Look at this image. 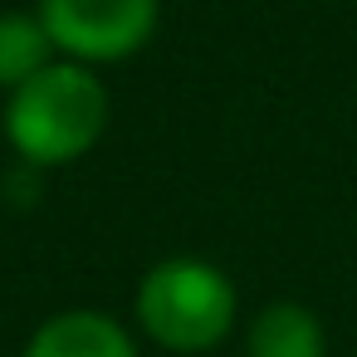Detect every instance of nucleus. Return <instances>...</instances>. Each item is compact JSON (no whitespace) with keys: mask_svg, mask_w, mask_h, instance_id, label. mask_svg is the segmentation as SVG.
<instances>
[{"mask_svg":"<svg viewBox=\"0 0 357 357\" xmlns=\"http://www.w3.org/2000/svg\"><path fill=\"white\" fill-rule=\"evenodd\" d=\"M113 123V93L98 69L79 59H54L45 74H35L25 89L6 93L0 132L20 167L54 172L84 162Z\"/></svg>","mask_w":357,"mask_h":357,"instance_id":"f257e3e1","label":"nucleus"},{"mask_svg":"<svg viewBox=\"0 0 357 357\" xmlns=\"http://www.w3.org/2000/svg\"><path fill=\"white\" fill-rule=\"evenodd\" d=\"M240 323L235 279L201 255L157 259L132 289V328L172 357H211Z\"/></svg>","mask_w":357,"mask_h":357,"instance_id":"f03ea898","label":"nucleus"},{"mask_svg":"<svg viewBox=\"0 0 357 357\" xmlns=\"http://www.w3.org/2000/svg\"><path fill=\"white\" fill-rule=\"evenodd\" d=\"M59 59H79L89 69L123 64L142 54L162 25V0H35Z\"/></svg>","mask_w":357,"mask_h":357,"instance_id":"7ed1b4c3","label":"nucleus"},{"mask_svg":"<svg viewBox=\"0 0 357 357\" xmlns=\"http://www.w3.org/2000/svg\"><path fill=\"white\" fill-rule=\"evenodd\" d=\"M20 357H142V342H137V328L123 323L118 313L74 303L40 318Z\"/></svg>","mask_w":357,"mask_h":357,"instance_id":"20e7f679","label":"nucleus"},{"mask_svg":"<svg viewBox=\"0 0 357 357\" xmlns=\"http://www.w3.org/2000/svg\"><path fill=\"white\" fill-rule=\"evenodd\" d=\"M245 357H328V328L308 303L269 298L245 323Z\"/></svg>","mask_w":357,"mask_h":357,"instance_id":"39448f33","label":"nucleus"},{"mask_svg":"<svg viewBox=\"0 0 357 357\" xmlns=\"http://www.w3.org/2000/svg\"><path fill=\"white\" fill-rule=\"evenodd\" d=\"M54 59H59V50L35 10H0V93L25 89Z\"/></svg>","mask_w":357,"mask_h":357,"instance_id":"423d86ee","label":"nucleus"}]
</instances>
